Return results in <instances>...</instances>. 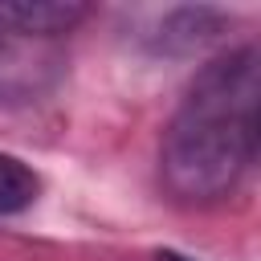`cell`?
<instances>
[{"label":"cell","mask_w":261,"mask_h":261,"mask_svg":"<svg viewBox=\"0 0 261 261\" xmlns=\"http://www.w3.org/2000/svg\"><path fill=\"white\" fill-rule=\"evenodd\" d=\"M261 53L253 41L212 57L188 82L163 143L159 179L179 204L224 200L257 155Z\"/></svg>","instance_id":"obj_1"},{"label":"cell","mask_w":261,"mask_h":261,"mask_svg":"<svg viewBox=\"0 0 261 261\" xmlns=\"http://www.w3.org/2000/svg\"><path fill=\"white\" fill-rule=\"evenodd\" d=\"M65 73V57L57 53L53 41L20 37L0 29V102L4 106H24L45 98Z\"/></svg>","instance_id":"obj_2"},{"label":"cell","mask_w":261,"mask_h":261,"mask_svg":"<svg viewBox=\"0 0 261 261\" xmlns=\"http://www.w3.org/2000/svg\"><path fill=\"white\" fill-rule=\"evenodd\" d=\"M86 16L90 8L77 0H0V29L37 41H57L73 33Z\"/></svg>","instance_id":"obj_3"},{"label":"cell","mask_w":261,"mask_h":261,"mask_svg":"<svg viewBox=\"0 0 261 261\" xmlns=\"http://www.w3.org/2000/svg\"><path fill=\"white\" fill-rule=\"evenodd\" d=\"M224 24V16L216 8H175L163 16L159 33H155V49L163 53H188L196 45H204L208 37H216V29Z\"/></svg>","instance_id":"obj_4"},{"label":"cell","mask_w":261,"mask_h":261,"mask_svg":"<svg viewBox=\"0 0 261 261\" xmlns=\"http://www.w3.org/2000/svg\"><path fill=\"white\" fill-rule=\"evenodd\" d=\"M41 200V175L16 159L0 151V216H20Z\"/></svg>","instance_id":"obj_5"}]
</instances>
